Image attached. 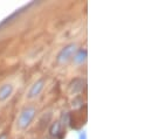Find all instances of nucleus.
<instances>
[{"mask_svg": "<svg viewBox=\"0 0 151 139\" xmlns=\"http://www.w3.org/2000/svg\"><path fill=\"white\" fill-rule=\"evenodd\" d=\"M0 139H9V136L6 131H4L2 133H0Z\"/></svg>", "mask_w": 151, "mask_h": 139, "instance_id": "1a4fd4ad", "label": "nucleus"}, {"mask_svg": "<svg viewBox=\"0 0 151 139\" xmlns=\"http://www.w3.org/2000/svg\"><path fill=\"white\" fill-rule=\"evenodd\" d=\"M35 116H37V109L34 106L31 105V106L24 107L17 119V128L19 130H26L27 128H29Z\"/></svg>", "mask_w": 151, "mask_h": 139, "instance_id": "f257e3e1", "label": "nucleus"}, {"mask_svg": "<svg viewBox=\"0 0 151 139\" xmlns=\"http://www.w3.org/2000/svg\"><path fill=\"white\" fill-rule=\"evenodd\" d=\"M14 91V87L11 83H5L0 87V103L7 101Z\"/></svg>", "mask_w": 151, "mask_h": 139, "instance_id": "423d86ee", "label": "nucleus"}, {"mask_svg": "<svg viewBox=\"0 0 151 139\" xmlns=\"http://www.w3.org/2000/svg\"><path fill=\"white\" fill-rule=\"evenodd\" d=\"M48 132H49V136L54 139H63V137L66 136V131H63V126L59 120L52 123Z\"/></svg>", "mask_w": 151, "mask_h": 139, "instance_id": "20e7f679", "label": "nucleus"}, {"mask_svg": "<svg viewBox=\"0 0 151 139\" xmlns=\"http://www.w3.org/2000/svg\"><path fill=\"white\" fill-rule=\"evenodd\" d=\"M45 139H49V138H45Z\"/></svg>", "mask_w": 151, "mask_h": 139, "instance_id": "9d476101", "label": "nucleus"}, {"mask_svg": "<svg viewBox=\"0 0 151 139\" xmlns=\"http://www.w3.org/2000/svg\"><path fill=\"white\" fill-rule=\"evenodd\" d=\"M87 57H88V52L87 49H83V48H80L77 49L73 56V62L75 64H83L86 61H87Z\"/></svg>", "mask_w": 151, "mask_h": 139, "instance_id": "0eeeda50", "label": "nucleus"}, {"mask_svg": "<svg viewBox=\"0 0 151 139\" xmlns=\"http://www.w3.org/2000/svg\"><path fill=\"white\" fill-rule=\"evenodd\" d=\"M45 85H46V80H45V78H40L37 82H34L33 85L29 88V90H28V92H27V98H28V100H34V98H37L39 95L42 92Z\"/></svg>", "mask_w": 151, "mask_h": 139, "instance_id": "7ed1b4c3", "label": "nucleus"}, {"mask_svg": "<svg viewBox=\"0 0 151 139\" xmlns=\"http://www.w3.org/2000/svg\"><path fill=\"white\" fill-rule=\"evenodd\" d=\"M76 50H77L76 43H68V44H66L63 48H61V50L56 55V59H55L56 64L62 66V64L68 63L73 59Z\"/></svg>", "mask_w": 151, "mask_h": 139, "instance_id": "f03ea898", "label": "nucleus"}, {"mask_svg": "<svg viewBox=\"0 0 151 139\" xmlns=\"http://www.w3.org/2000/svg\"><path fill=\"white\" fill-rule=\"evenodd\" d=\"M78 139H88L87 132H86V131H81V132L78 133Z\"/></svg>", "mask_w": 151, "mask_h": 139, "instance_id": "6e6552de", "label": "nucleus"}, {"mask_svg": "<svg viewBox=\"0 0 151 139\" xmlns=\"http://www.w3.org/2000/svg\"><path fill=\"white\" fill-rule=\"evenodd\" d=\"M83 88H84V80H83V78H80V77L74 78V80L69 83V85H68V90H69V92L73 94V95L80 94V92L83 90Z\"/></svg>", "mask_w": 151, "mask_h": 139, "instance_id": "39448f33", "label": "nucleus"}]
</instances>
